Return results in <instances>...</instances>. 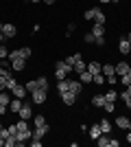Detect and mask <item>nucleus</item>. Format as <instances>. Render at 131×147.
I'll use <instances>...</instances> for the list:
<instances>
[{
    "label": "nucleus",
    "instance_id": "obj_1",
    "mask_svg": "<svg viewBox=\"0 0 131 147\" xmlns=\"http://www.w3.org/2000/svg\"><path fill=\"white\" fill-rule=\"evenodd\" d=\"M72 70V66L70 64H66V61H57V66H55V77L57 79H66V75Z\"/></svg>",
    "mask_w": 131,
    "mask_h": 147
},
{
    "label": "nucleus",
    "instance_id": "obj_2",
    "mask_svg": "<svg viewBox=\"0 0 131 147\" xmlns=\"http://www.w3.org/2000/svg\"><path fill=\"white\" fill-rule=\"evenodd\" d=\"M92 35H94V44H98V46L105 44V29H103V24H94Z\"/></svg>",
    "mask_w": 131,
    "mask_h": 147
},
{
    "label": "nucleus",
    "instance_id": "obj_3",
    "mask_svg": "<svg viewBox=\"0 0 131 147\" xmlns=\"http://www.w3.org/2000/svg\"><path fill=\"white\" fill-rule=\"evenodd\" d=\"M46 97H48V90H44V88H37V90H33L31 92V99H33V103H44L46 101Z\"/></svg>",
    "mask_w": 131,
    "mask_h": 147
},
{
    "label": "nucleus",
    "instance_id": "obj_4",
    "mask_svg": "<svg viewBox=\"0 0 131 147\" xmlns=\"http://www.w3.org/2000/svg\"><path fill=\"white\" fill-rule=\"evenodd\" d=\"M76 97H79V94H74L72 90H66V92H61V101H63L66 105H72V103L76 101Z\"/></svg>",
    "mask_w": 131,
    "mask_h": 147
},
{
    "label": "nucleus",
    "instance_id": "obj_5",
    "mask_svg": "<svg viewBox=\"0 0 131 147\" xmlns=\"http://www.w3.org/2000/svg\"><path fill=\"white\" fill-rule=\"evenodd\" d=\"M9 61H11V66H13V70H24V64H26V59H24V57H11V59H9Z\"/></svg>",
    "mask_w": 131,
    "mask_h": 147
},
{
    "label": "nucleus",
    "instance_id": "obj_6",
    "mask_svg": "<svg viewBox=\"0 0 131 147\" xmlns=\"http://www.w3.org/2000/svg\"><path fill=\"white\" fill-rule=\"evenodd\" d=\"M118 49H120V53H122V55H129V53H131V44H129V40H127V37H122V40L118 42Z\"/></svg>",
    "mask_w": 131,
    "mask_h": 147
},
{
    "label": "nucleus",
    "instance_id": "obj_7",
    "mask_svg": "<svg viewBox=\"0 0 131 147\" xmlns=\"http://www.w3.org/2000/svg\"><path fill=\"white\" fill-rule=\"evenodd\" d=\"M114 68H116V75H118V77H122V75H127L131 70V66L127 64V61H120L118 66H114Z\"/></svg>",
    "mask_w": 131,
    "mask_h": 147
},
{
    "label": "nucleus",
    "instance_id": "obj_8",
    "mask_svg": "<svg viewBox=\"0 0 131 147\" xmlns=\"http://www.w3.org/2000/svg\"><path fill=\"white\" fill-rule=\"evenodd\" d=\"M15 136H18V143H20V145H24L26 141H31L33 134H31V129H24V132H18Z\"/></svg>",
    "mask_w": 131,
    "mask_h": 147
},
{
    "label": "nucleus",
    "instance_id": "obj_9",
    "mask_svg": "<svg viewBox=\"0 0 131 147\" xmlns=\"http://www.w3.org/2000/svg\"><path fill=\"white\" fill-rule=\"evenodd\" d=\"M11 92H13V97H18V99H22L26 94V86H20V84H15V86L11 88Z\"/></svg>",
    "mask_w": 131,
    "mask_h": 147
},
{
    "label": "nucleus",
    "instance_id": "obj_10",
    "mask_svg": "<svg viewBox=\"0 0 131 147\" xmlns=\"http://www.w3.org/2000/svg\"><path fill=\"white\" fill-rule=\"evenodd\" d=\"M94 22L96 24H105V13L100 11L98 7H94Z\"/></svg>",
    "mask_w": 131,
    "mask_h": 147
},
{
    "label": "nucleus",
    "instance_id": "obj_11",
    "mask_svg": "<svg viewBox=\"0 0 131 147\" xmlns=\"http://www.w3.org/2000/svg\"><path fill=\"white\" fill-rule=\"evenodd\" d=\"M44 134H48V123H44L42 127H35V132H33V138H42Z\"/></svg>",
    "mask_w": 131,
    "mask_h": 147
},
{
    "label": "nucleus",
    "instance_id": "obj_12",
    "mask_svg": "<svg viewBox=\"0 0 131 147\" xmlns=\"http://www.w3.org/2000/svg\"><path fill=\"white\" fill-rule=\"evenodd\" d=\"M2 33H5V37H15V26L13 24H2Z\"/></svg>",
    "mask_w": 131,
    "mask_h": 147
},
{
    "label": "nucleus",
    "instance_id": "obj_13",
    "mask_svg": "<svg viewBox=\"0 0 131 147\" xmlns=\"http://www.w3.org/2000/svg\"><path fill=\"white\" fill-rule=\"evenodd\" d=\"M68 90H72L74 94H81V90H83V84H81V81H70Z\"/></svg>",
    "mask_w": 131,
    "mask_h": 147
},
{
    "label": "nucleus",
    "instance_id": "obj_14",
    "mask_svg": "<svg viewBox=\"0 0 131 147\" xmlns=\"http://www.w3.org/2000/svg\"><path fill=\"white\" fill-rule=\"evenodd\" d=\"M22 105H24V103H22V101H20V99L15 97V99L11 101V103H9V110H11V112H20V110H22Z\"/></svg>",
    "mask_w": 131,
    "mask_h": 147
},
{
    "label": "nucleus",
    "instance_id": "obj_15",
    "mask_svg": "<svg viewBox=\"0 0 131 147\" xmlns=\"http://www.w3.org/2000/svg\"><path fill=\"white\" fill-rule=\"evenodd\" d=\"M100 68H103V66H100L98 61H90V64H87V70H90L92 75H98V73H100Z\"/></svg>",
    "mask_w": 131,
    "mask_h": 147
},
{
    "label": "nucleus",
    "instance_id": "obj_16",
    "mask_svg": "<svg viewBox=\"0 0 131 147\" xmlns=\"http://www.w3.org/2000/svg\"><path fill=\"white\" fill-rule=\"evenodd\" d=\"M100 73L105 75V77H112V75H116V68H114L112 64H105V66L100 68Z\"/></svg>",
    "mask_w": 131,
    "mask_h": 147
},
{
    "label": "nucleus",
    "instance_id": "obj_17",
    "mask_svg": "<svg viewBox=\"0 0 131 147\" xmlns=\"http://www.w3.org/2000/svg\"><path fill=\"white\" fill-rule=\"evenodd\" d=\"M87 132H90V136H92L94 141H96V138H98V136L103 134V132H100V125H98V123H96V125H92V127L87 129Z\"/></svg>",
    "mask_w": 131,
    "mask_h": 147
},
{
    "label": "nucleus",
    "instance_id": "obj_18",
    "mask_svg": "<svg viewBox=\"0 0 131 147\" xmlns=\"http://www.w3.org/2000/svg\"><path fill=\"white\" fill-rule=\"evenodd\" d=\"M18 114H20V119H26V121H29V119H31V105H22V110H20Z\"/></svg>",
    "mask_w": 131,
    "mask_h": 147
},
{
    "label": "nucleus",
    "instance_id": "obj_19",
    "mask_svg": "<svg viewBox=\"0 0 131 147\" xmlns=\"http://www.w3.org/2000/svg\"><path fill=\"white\" fill-rule=\"evenodd\" d=\"M92 105H96V108H103V105H105V94H96V97L92 99Z\"/></svg>",
    "mask_w": 131,
    "mask_h": 147
},
{
    "label": "nucleus",
    "instance_id": "obj_20",
    "mask_svg": "<svg viewBox=\"0 0 131 147\" xmlns=\"http://www.w3.org/2000/svg\"><path fill=\"white\" fill-rule=\"evenodd\" d=\"M85 68H87L85 61H83V59H76V61H74V66H72V70H76V73H83Z\"/></svg>",
    "mask_w": 131,
    "mask_h": 147
},
{
    "label": "nucleus",
    "instance_id": "obj_21",
    "mask_svg": "<svg viewBox=\"0 0 131 147\" xmlns=\"http://www.w3.org/2000/svg\"><path fill=\"white\" fill-rule=\"evenodd\" d=\"M79 75H81V84H90V81H92V77H94V75L90 73L87 68L83 70V73H79Z\"/></svg>",
    "mask_w": 131,
    "mask_h": 147
},
{
    "label": "nucleus",
    "instance_id": "obj_22",
    "mask_svg": "<svg viewBox=\"0 0 131 147\" xmlns=\"http://www.w3.org/2000/svg\"><path fill=\"white\" fill-rule=\"evenodd\" d=\"M116 123H118V127L129 129V119H127V117H118V119H116Z\"/></svg>",
    "mask_w": 131,
    "mask_h": 147
},
{
    "label": "nucleus",
    "instance_id": "obj_23",
    "mask_svg": "<svg viewBox=\"0 0 131 147\" xmlns=\"http://www.w3.org/2000/svg\"><path fill=\"white\" fill-rule=\"evenodd\" d=\"M0 103H2V105H9V103H11V97H9V92L0 90Z\"/></svg>",
    "mask_w": 131,
    "mask_h": 147
},
{
    "label": "nucleus",
    "instance_id": "obj_24",
    "mask_svg": "<svg viewBox=\"0 0 131 147\" xmlns=\"http://www.w3.org/2000/svg\"><path fill=\"white\" fill-rule=\"evenodd\" d=\"M68 86H70V81H66V79H59V86H57V90H59V94L68 90Z\"/></svg>",
    "mask_w": 131,
    "mask_h": 147
},
{
    "label": "nucleus",
    "instance_id": "obj_25",
    "mask_svg": "<svg viewBox=\"0 0 131 147\" xmlns=\"http://www.w3.org/2000/svg\"><path fill=\"white\" fill-rule=\"evenodd\" d=\"M5 145L7 147H15V145H20V143H18V136H9V138H7V141H5Z\"/></svg>",
    "mask_w": 131,
    "mask_h": 147
},
{
    "label": "nucleus",
    "instance_id": "obj_26",
    "mask_svg": "<svg viewBox=\"0 0 131 147\" xmlns=\"http://www.w3.org/2000/svg\"><path fill=\"white\" fill-rule=\"evenodd\" d=\"M98 125H100V132H103V134H107V132L112 129V123H109V121H100Z\"/></svg>",
    "mask_w": 131,
    "mask_h": 147
},
{
    "label": "nucleus",
    "instance_id": "obj_27",
    "mask_svg": "<svg viewBox=\"0 0 131 147\" xmlns=\"http://www.w3.org/2000/svg\"><path fill=\"white\" fill-rule=\"evenodd\" d=\"M116 99H118V94H116V90H109L105 94V101H112V103H116Z\"/></svg>",
    "mask_w": 131,
    "mask_h": 147
},
{
    "label": "nucleus",
    "instance_id": "obj_28",
    "mask_svg": "<svg viewBox=\"0 0 131 147\" xmlns=\"http://www.w3.org/2000/svg\"><path fill=\"white\" fill-rule=\"evenodd\" d=\"M96 143H98L100 147H109V136H98V138H96Z\"/></svg>",
    "mask_w": 131,
    "mask_h": 147
},
{
    "label": "nucleus",
    "instance_id": "obj_29",
    "mask_svg": "<svg viewBox=\"0 0 131 147\" xmlns=\"http://www.w3.org/2000/svg\"><path fill=\"white\" fill-rule=\"evenodd\" d=\"M44 123H46V119H44V117H42V114H37V117L33 119V125H35V127H42Z\"/></svg>",
    "mask_w": 131,
    "mask_h": 147
},
{
    "label": "nucleus",
    "instance_id": "obj_30",
    "mask_svg": "<svg viewBox=\"0 0 131 147\" xmlns=\"http://www.w3.org/2000/svg\"><path fill=\"white\" fill-rule=\"evenodd\" d=\"M11 77V73L9 75H0V90H7V79Z\"/></svg>",
    "mask_w": 131,
    "mask_h": 147
},
{
    "label": "nucleus",
    "instance_id": "obj_31",
    "mask_svg": "<svg viewBox=\"0 0 131 147\" xmlns=\"http://www.w3.org/2000/svg\"><path fill=\"white\" fill-rule=\"evenodd\" d=\"M76 59H81V55H79V53H74V55L66 57V64H70V66H74V61H76Z\"/></svg>",
    "mask_w": 131,
    "mask_h": 147
},
{
    "label": "nucleus",
    "instance_id": "obj_32",
    "mask_svg": "<svg viewBox=\"0 0 131 147\" xmlns=\"http://www.w3.org/2000/svg\"><path fill=\"white\" fill-rule=\"evenodd\" d=\"M37 88H44V90H48V79H46V77H39V79H37Z\"/></svg>",
    "mask_w": 131,
    "mask_h": 147
},
{
    "label": "nucleus",
    "instance_id": "obj_33",
    "mask_svg": "<svg viewBox=\"0 0 131 147\" xmlns=\"http://www.w3.org/2000/svg\"><path fill=\"white\" fill-rule=\"evenodd\" d=\"M18 125V132H24V129H29V123H26V119H22V121L15 123Z\"/></svg>",
    "mask_w": 131,
    "mask_h": 147
},
{
    "label": "nucleus",
    "instance_id": "obj_34",
    "mask_svg": "<svg viewBox=\"0 0 131 147\" xmlns=\"http://www.w3.org/2000/svg\"><path fill=\"white\" fill-rule=\"evenodd\" d=\"M120 81H122V86H131V70L127 75H122V77H120Z\"/></svg>",
    "mask_w": 131,
    "mask_h": 147
},
{
    "label": "nucleus",
    "instance_id": "obj_35",
    "mask_svg": "<svg viewBox=\"0 0 131 147\" xmlns=\"http://www.w3.org/2000/svg\"><path fill=\"white\" fill-rule=\"evenodd\" d=\"M33 90H37V79H35V81H29V84H26V92L31 94Z\"/></svg>",
    "mask_w": 131,
    "mask_h": 147
},
{
    "label": "nucleus",
    "instance_id": "obj_36",
    "mask_svg": "<svg viewBox=\"0 0 131 147\" xmlns=\"http://www.w3.org/2000/svg\"><path fill=\"white\" fill-rule=\"evenodd\" d=\"M92 81H94V84H98V86H100V84H103V81H105V75H103V73H98V75H94V77H92Z\"/></svg>",
    "mask_w": 131,
    "mask_h": 147
},
{
    "label": "nucleus",
    "instance_id": "obj_37",
    "mask_svg": "<svg viewBox=\"0 0 131 147\" xmlns=\"http://www.w3.org/2000/svg\"><path fill=\"white\" fill-rule=\"evenodd\" d=\"M20 57H24V59H29V57H31V49H29V46H24V49H20Z\"/></svg>",
    "mask_w": 131,
    "mask_h": 147
},
{
    "label": "nucleus",
    "instance_id": "obj_38",
    "mask_svg": "<svg viewBox=\"0 0 131 147\" xmlns=\"http://www.w3.org/2000/svg\"><path fill=\"white\" fill-rule=\"evenodd\" d=\"M114 108H116V103H112V101H105V105H103L105 112H114Z\"/></svg>",
    "mask_w": 131,
    "mask_h": 147
},
{
    "label": "nucleus",
    "instance_id": "obj_39",
    "mask_svg": "<svg viewBox=\"0 0 131 147\" xmlns=\"http://www.w3.org/2000/svg\"><path fill=\"white\" fill-rule=\"evenodd\" d=\"M120 99L125 101V105H127V108H131V97L127 94V92H122V94H120Z\"/></svg>",
    "mask_w": 131,
    "mask_h": 147
},
{
    "label": "nucleus",
    "instance_id": "obj_40",
    "mask_svg": "<svg viewBox=\"0 0 131 147\" xmlns=\"http://www.w3.org/2000/svg\"><path fill=\"white\" fill-rule=\"evenodd\" d=\"M0 57L5 59V57H9V49H7L5 44H0Z\"/></svg>",
    "mask_w": 131,
    "mask_h": 147
},
{
    "label": "nucleus",
    "instance_id": "obj_41",
    "mask_svg": "<svg viewBox=\"0 0 131 147\" xmlns=\"http://www.w3.org/2000/svg\"><path fill=\"white\" fill-rule=\"evenodd\" d=\"M83 40H85L87 44H94V35H92V31H90V33H85V35H83Z\"/></svg>",
    "mask_w": 131,
    "mask_h": 147
},
{
    "label": "nucleus",
    "instance_id": "obj_42",
    "mask_svg": "<svg viewBox=\"0 0 131 147\" xmlns=\"http://www.w3.org/2000/svg\"><path fill=\"white\" fill-rule=\"evenodd\" d=\"M83 18L85 20H94V9H87V11L83 13Z\"/></svg>",
    "mask_w": 131,
    "mask_h": 147
},
{
    "label": "nucleus",
    "instance_id": "obj_43",
    "mask_svg": "<svg viewBox=\"0 0 131 147\" xmlns=\"http://www.w3.org/2000/svg\"><path fill=\"white\" fill-rule=\"evenodd\" d=\"M31 145H33V147H42V138H33Z\"/></svg>",
    "mask_w": 131,
    "mask_h": 147
},
{
    "label": "nucleus",
    "instance_id": "obj_44",
    "mask_svg": "<svg viewBox=\"0 0 131 147\" xmlns=\"http://www.w3.org/2000/svg\"><path fill=\"white\" fill-rule=\"evenodd\" d=\"M74 29H76V24H74V22H70V24H68V33H72Z\"/></svg>",
    "mask_w": 131,
    "mask_h": 147
},
{
    "label": "nucleus",
    "instance_id": "obj_45",
    "mask_svg": "<svg viewBox=\"0 0 131 147\" xmlns=\"http://www.w3.org/2000/svg\"><path fill=\"white\" fill-rule=\"evenodd\" d=\"M5 112H7V105H2V103H0V114H5Z\"/></svg>",
    "mask_w": 131,
    "mask_h": 147
},
{
    "label": "nucleus",
    "instance_id": "obj_46",
    "mask_svg": "<svg viewBox=\"0 0 131 147\" xmlns=\"http://www.w3.org/2000/svg\"><path fill=\"white\" fill-rule=\"evenodd\" d=\"M5 40H7V37H5V33H2V31H0V44L5 42Z\"/></svg>",
    "mask_w": 131,
    "mask_h": 147
},
{
    "label": "nucleus",
    "instance_id": "obj_47",
    "mask_svg": "<svg viewBox=\"0 0 131 147\" xmlns=\"http://www.w3.org/2000/svg\"><path fill=\"white\" fill-rule=\"evenodd\" d=\"M0 75H9V70H5V68L0 66Z\"/></svg>",
    "mask_w": 131,
    "mask_h": 147
},
{
    "label": "nucleus",
    "instance_id": "obj_48",
    "mask_svg": "<svg viewBox=\"0 0 131 147\" xmlns=\"http://www.w3.org/2000/svg\"><path fill=\"white\" fill-rule=\"evenodd\" d=\"M125 92H127V94L131 97V86H127V90H125Z\"/></svg>",
    "mask_w": 131,
    "mask_h": 147
},
{
    "label": "nucleus",
    "instance_id": "obj_49",
    "mask_svg": "<svg viewBox=\"0 0 131 147\" xmlns=\"http://www.w3.org/2000/svg\"><path fill=\"white\" fill-rule=\"evenodd\" d=\"M125 37H127V40H129V44H131V33H127V35H125Z\"/></svg>",
    "mask_w": 131,
    "mask_h": 147
},
{
    "label": "nucleus",
    "instance_id": "obj_50",
    "mask_svg": "<svg viewBox=\"0 0 131 147\" xmlns=\"http://www.w3.org/2000/svg\"><path fill=\"white\" fill-rule=\"evenodd\" d=\"M44 2H46V5H53V2H55V0H44Z\"/></svg>",
    "mask_w": 131,
    "mask_h": 147
},
{
    "label": "nucleus",
    "instance_id": "obj_51",
    "mask_svg": "<svg viewBox=\"0 0 131 147\" xmlns=\"http://www.w3.org/2000/svg\"><path fill=\"white\" fill-rule=\"evenodd\" d=\"M2 145H5V138H2V136H0V147H2Z\"/></svg>",
    "mask_w": 131,
    "mask_h": 147
},
{
    "label": "nucleus",
    "instance_id": "obj_52",
    "mask_svg": "<svg viewBox=\"0 0 131 147\" xmlns=\"http://www.w3.org/2000/svg\"><path fill=\"white\" fill-rule=\"evenodd\" d=\"M98 2H112V0H98Z\"/></svg>",
    "mask_w": 131,
    "mask_h": 147
},
{
    "label": "nucleus",
    "instance_id": "obj_53",
    "mask_svg": "<svg viewBox=\"0 0 131 147\" xmlns=\"http://www.w3.org/2000/svg\"><path fill=\"white\" fill-rule=\"evenodd\" d=\"M129 132H131V121H129Z\"/></svg>",
    "mask_w": 131,
    "mask_h": 147
},
{
    "label": "nucleus",
    "instance_id": "obj_54",
    "mask_svg": "<svg viewBox=\"0 0 131 147\" xmlns=\"http://www.w3.org/2000/svg\"><path fill=\"white\" fill-rule=\"evenodd\" d=\"M0 31H2V22H0Z\"/></svg>",
    "mask_w": 131,
    "mask_h": 147
},
{
    "label": "nucleus",
    "instance_id": "obj_55",
    "mask_svg": "<svg viewBox=\"0 0 131 147\" xmlns=\"http://www.w3.org/2000/svg\"><path fill=\"white\" fill-rule=\"evenodd\" d=\"M31 2H39V0H31Z\"/></svg>",
    "mask_w": 131,
    "mask_h": 147
},
{
    "label": "nucleus",
    "instance_id": "obj_56",
    "mask_svg": "<svg viewBox=\"0 0 131 147\" xmlns=\"http://www.w3.org/2000/svg\"><path fill=\"white\" fill-rule=\"evenodd\" d=\"M112 2H118V0H112Z\"/></svg>",
    "mask_w": 131,
    "mask_h": 147
},
{
    "label": "nucleus",
    "instance_id": "obj_57",
    "mask_svg": "<svg viewBox=\"0 0 131 147\" xmlns=\"http://www.w3.org/2000/svg\"><path fill=\"white\" fill-rule=\"evenodd\" d=\"M0 129H2V125H0Z\"/></svg>",
    "mask_w": 131,
    "mask_h": 147
}]
</instances>
